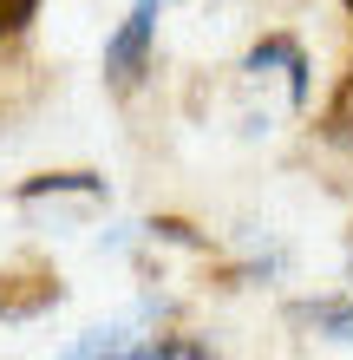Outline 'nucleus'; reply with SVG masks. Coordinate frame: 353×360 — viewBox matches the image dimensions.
<instances>
[{"instance_id":"nucleus-1","label":"nucleus","mask_w":353,"mask_h":360,"mask_svg":"<svg viewBox=\"0 0 353 360\" xmlns=\"http://www.w3.org/2000/svg\"><path fill=\"white\" fill-rule=\"evenodd\" d=\"M151 33H157V0H138L131 20H124V27L105 39V72H112V86H138V79H144Z\"/></svg>"},{"instance_id":"nucleus-2","label":"nucleus","mask_w":353,"mask_h":360,"mask_svg":"<svg viewBox=\"0 0 353 360\" xmlns=\"http://www.w3.org/2000/svg\"><path fill=\"white\" fill-rule=\"evenodd\" d=\"M242 72H281L288 79V105H307V46L295 33H268V39H255L248 46V59H242Z\"/></svg>"},{"instance_id":"nucleus-3","label":"nucleus","mask_w":353,"mask_h":360,"mask_svg":"<svg viewBox=\"0 0 353 360\" xmlns=\"http://www.w3.org/2000/svg\"><path fill=\"white\" fill-rule=\"evenodd\" d=\"M295 321L321 328L334 347H353V302H334V295H321V302H301V308H295Z\"/></svg>"},{"instance_id":"nucleus-4","label":"nucleus","mask_w":353,"mask_h":360,"mask_svg":"<svg viewBox=\"0 0 353 360\" xmlns=\"http://www.w3.org/2000/svg\"><path fill=\"white\" fill-rule=\"evenodd\" d=\"M321 138H327V144H340V151H353V72L340 79L334 105L321 112Z\"/></svg>"},{"instance_id":"nucleus-5","label":"nucleus","mask_w":353,"mask_h":360,"mask_svg":"<svg viewBox=\"0 0 353 360\" xmlns=\"http://www.w3.org/2000/svg\"><path fill=\"white\" fill-rule=\"evenodd\" d=\"M66 190H79V197H98V190H105V184H98L92 171H66V177H33V184H20V197H66Z\"/></svg>"},{"instance_id":"nucleus-6","label":"nucleus","mask_w":353,"mask_h":360,"mask_svg":"<svg viewBox=\"0 0 353 360\" xmlns=\"http://www.w3.org/2000/svg\"><path fill=\"white\" fill-rule=\"evenodd\" d=\"M138 341H124V328H92L86 341H72V354H131Z\"/></svg>"},{"instance_id":"nucleus-7","label":"nucleus","mask_w":353,"mask_h":360,"mask_svg":"<svg viewBox=\"0 0 353 360\" xmlns=\"http://www.w3.org/2000/svg\"><path fill=\"white\" fill-rule=\"evenodd\" d=\"M33 7H39V0H0V33H20L33 20Z\"/></svg>"},{"instance_id":"nucleus-8","label":"nucleus","mask_w":353,"mask_h":360,"mask_svg":"<svg viewBox=\"0 0 353 360\" xmlns=\"http://www.w3.org/2000/svg\"><path fill=\"white\" fill-rule=\"evenodd\" d=\"M340 7H347V13H353V0H340Z\"/></svg>"},{"instance_id":"nucleus-9","label":"nucleus","mask_w":353,"mask_h":360,"mask_svg":"<svg viewBox=\"0 0 353 360\" xmlns=\"http://www.w3.org/2000/svg\"><path fill=\"white\" fill-rule=\"evenodd\" d=\"M347 262H353V249H347Z\"/></svg>"}]
</instances>
